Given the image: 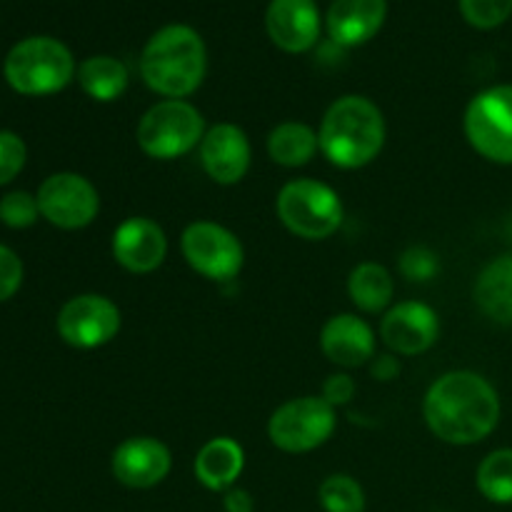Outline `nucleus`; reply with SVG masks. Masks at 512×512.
I'll return each mask as SVG.
<instances>
[{"instance_id": "1", "label": "nucleus", "mask_w": 512, "mask_h": 512, "mask_svg": "<svg viewBox=\"0 0 512 512\" xmlns=\"http://www.w3.org/2000/svg\"><path fill=\"white\" fill-rule=\"evenodd\" d=\"M425 423L450 445H475L500 423V398L493 385L470 370H453L430 385L423 403Z\"/></svg>"}, {"instance_id": "2", "label": "nucleus", "mask_w": 512, "mask_h": 512, "mask_svg": "<svg viewBox=\"0 0 512 512\" xmlns=\"http://www.w3.org/2000/svg\"><path fill=\"white\" fill-rule=\"evenodd\" d=\"M208 70V50L198 30L173 23L150 35L140 53V78L153 93L183 100L200 88Z\"/></svg>"}, {"instance_id": "3", "label": "nucleus", "mask_w": 512, "mask_h": 512, "mask_svg": "<svg viewBox=\"0 0 512 512\" xmlns=\"http://www.w3.org/2000/svg\"><path fill=\"white\" fill-rule=\"evenodd\" d=\"M320 150L333 165L345 170L373 163L385 145V118L373 100L343 95L320 123Z\"/></svg>"}, {"instance_id": "4", "label": "nucleus", "mask_w": 512, "mask_h": 512, "mask_svg": "<svg viewBox=\"0 0 512 512\" xmlns=\"http://www.w3.org/2000/svg\"><path fill=\"white\" fill-rule=\"evenodd\" d=\"M5 80L20 95H53L75 75L73 53L48 35L20 40L3 65Z\"/></svg>"}, {"instance_id": "5", "label": "nucleus", "mask_w": 512, "mask_h": 512, "mask_svg": "<svg viewBox=\"0 0 512 512\" xmlns=\"http://www.w3.org/2000/svg\"><path fill=\"white\" fill-rule=\"evenodd\" d=\"M278 218L290 233L305 240H325L343 223V203L330 185L310 178L290 180L278 193Z\"/></svg>"}, {"instance_id": "6", "label": "nucleus", "mask_w": 512, "mask_h": 512, "mask_svg": "<svg viewBox=\"0 0 512 512\" xmlns=\"http://www.w3.org/2000/svg\"><path fill=\"white\" fill-rule=\"evenodd\" d=\"M138 145L155 160H173L203 143V115L188 100H160L138 123Z\"/></svg>"}, {"instance_id": "7", "label": "nucleus", "mask_w": 512, "mask_h": 512, "mask_svg": "<svg viewBox=\"0 0 512 512\" xmlns=\"http://www.w3.org/2000/svg\"><path fill=\"white\" fill-rule=\"evenodd\" d=\"M465 135L485 160L512 165V85H493L470 100Z\"/></svg>"}, {"instance_id": "8", "label": "nucleus", "mask_w": 512, "mask_h": 512, "mask_svg": "<svg viewBox=\"0 0 512 512\" xmlns=\"http://www.w3.org/2000/svg\"><path fill=\"white\" fill-rule=\"evenodd\" d=\"M335 408L323 398H298L280 405L268 423L270 443L283 453H310L335 433Z\"/></svg>"}, {"instance_id": "9", "label": "nucleus", "mask_w": 512, "mask_h": 512, "mask_svg": "<svg viewBox=\"0 0 512 512\" xmlns=\"http://www.w3.org/2000/svg\"><path fill=\"white\" fill-rule=\"evenodd\" d=\"M185 260L208 280H233L243 268V245L228 228L208 220L190 223L180 238Z\"/></svg>"}, {"instance_id": "10", "label": "nucleus", "mask_w": 512, "mask_h": 512, "mask_svg": "<svg viewBox=\"0 0 512 512\" xmlns=\"http://www.w3.org/2000/svg\"><path fill=\"white\" fill-rule=\"evenodd\" d=\"M38 208L48 223L63 230L85 228L100 210L98 190L88 178L78 173H55L40 185Z\"/></svg>"}, {"instance_id": "11", "label": "nucleus", "mask_w": 512, "mask_h": 512, "mask_svg": "<svg viewBox=\"0 0 512 512\" xmlns=\"http://www.w3.org/2000/svg\"><path fill=\"white\" fill-rule=\"evenodd\" d=\"M120 330V310L105 295H78L58 313V333L68 345L93 350L110 343Z\"/></svg>"}, {"instance_id": "12", "label": "nucleus", "mask_w": 512, "mask_h": 512, "mask_svg": "<svg viewBox=\"0 0 512 512\" xmlns=\"http://www.w3.org/2000/svg\"><path fill=\"white\" fill-rule=\"evenodd\" d=\"M440 320L430 305L408 300L388 310L380 325V338L393 353L420 355L438 340Z\"/></svg>"}, {"instance_id": "13", "label": "nucleus", "mask_w": 512, "mask_h": 512, "mask_svg": "<svg viewBox=\"0 0 512 512\" xmlns=\"http://www.w3.org/2000/svg\"><path fill=\"white\" fill-rule=\"evenodd\" d=\"M168 255V238L150 218H128L113 233V258L128 273L145 275L160 268Z\"/></svg>"}, {"instance_id": "14", "label": "nucleus", "mask_w": 512, "mask_h": 512, "mask_svg": "<svg viewBox=\"0 0 512 512\" xmlns=\"http://www.w3.org/2000/svg\"><path fill=\"white\" fill-rule=\"evenodd\" d=\"M170 450L155 438H130L115 448L110 468L125 488L148 490L163 483L170 473Z\"/></svg>"}, {"instance_id": "15", "label": "nucleus", "mask_w": 512, "mask_h": 512, "mask_svg": "<svg viewBox=\"0 0 512 512\" xmlns=\"http://www.w3.org/2000/svg\"><path fill=\"white\" fill-rule=\"evenodd\" d=\"M200 163L208 178L218 185L240 183L250 168L248 135L233 123L213 125L200 143Z\"/></svg>"}, {"instance_id": "16", "label": "nucleus", "mask_w": 512, "mask_h": 512, "mask_svg": "<svg viewBox=\"0 0 512 512\" xmlns=\"http://www.w3.org/2000/svg\"><path fill=\"white\" fill-rule=\"evenodd\" d=\"M265 28L280 50L305 53L320 38L318 5L315 0H270Z\"/></svg>"}, {"instance_id": "17", "label": "nucleus", "mask_w": 512, "mask_h": 512, "mask_svg": "<svg viewBox=\"0 0 512 512\" xmlns=\"http://www.w3.org/2000/svg\"><path fill=\"white\" fill-rule=\"evenodd\" d=\"M320 348L340 368H360L375 358V333L358 315H335L320 333Z\"/></svg>"}, {"instance_id": "18", "label": "nucleus", "mask_w": 512, "mask_h": 512, "mask_svg": "<svg viewBox=\"0 0 512 512\" xmlns=\"http://www.w3.org/2000/svg\"><path fill=\"white\" fill-rule=\"evenodd\" d=\"M388 0H335L328 10V33L343 48L368 43L383 28Z\"/></svg>"}, {"instance_id": "19", "label": "nucleus", "mask_w": 512, "mask_h": 512, "mask_svg": "<svg viewBox=\"0 0 512 512\" xmlns=\"http://www.w3.org/2000/svg\"><path fill=\"white\" fill-rule=\"evenodd\" d=\"M245 468V453L233 438H213L195 458V478L213 493H225Z\"/></svg>"}, {"instance_id": "20", "label": "nucleus", "mask_w": 512, "mask_h": 512, "mask_svg": "<svg viewBox=\"0 0 512 512\" xmlns=\"http://www.w3.org/2000/svg\"><path fill=\"white\" fill-rule=\"evenodd\" d=\"M475 303L495 323L512 325V255L485 265L475 283Z\"/></svg>"}, {"instance_id": "21", "label": "nucleus", "mask_w": 512, "mask_h": 512, "mask_svg": "<svg viewBox=\"0 0 512 512\" xmlns=\"http://www.w3.org/2000/svg\"><path fill=\"white\" fill-rule=\"evenodd\" d=\"M78 83L98 103H113L128 88V68L113 55H93L78 65Z\"/></svg>"}, {"instance_id": "22", "label": "nucleus", "mask_w": 512, "mask_h": 512, "mask_svg": "<svg viewBox=\"0 0 512 512\" xmlns=\"http://www.w3.org/2000/svg\"><path fill=\"white\" fill-rule=\"evenodd\" d=\"M318 148V133L305 123H283L268 135L270 158L285 168H300L310 163Z\"/></svg>"}, {"instance_id": "23", "label": "nucleus", "mask_w": 512, "mask_h": 512, "mask_svg": "<svg viewBox=\"0 0 512 512\" xmlns=\"http://www.w3.org/2000/svg\"><path fill=\"white\" fill-rule=\"evenodd\" d=\"M350 300L365 313H380L390 305L395 293L393 275L378 263H363L350 273L348 280Z\"/></svg>"}, {"instance_id": "24", "label": "nucleus", "mask_w": 512, "mask_h": 512, "mask_svg": "<svg viewBox=\"0 0 512 512\" xmlns=\"http://www.w3.org/2000/svg\"><path fill=\"white\" fill-rule=\"evenodd\" d=\"M478 490L485 500L512 505V448L490 453L478 468Z\"/></svg>"}, {"instance_id": "25", "label": "nucleus", "mask_w": 512, "mask_h": 512, "mask_svg": "<svg viewBox=\"0 0 512 512\" xmlns=\"http://www.w3.org/2000/svg\"><path fill=\"white\" fill-rule=\"evenodd\" d=\"M318 500L325 512H363L365 493L360 483L350 475H330L320 483Z\"/></svg>"}, {"instance_id": "26", "label": "nucleus", "mask_w": 512, "mask_h": 512, "mask_svg": "<svg viewBox=\"0 0 512 512\" xmlns=\"http://www.w3.org/2000/svg\"><path fill=\"white\" fill-rule=\"evenodd\" d=\"M460 13L473 28L493 30L512 15V0H458Z\"/></svg>"}, {"instance_id": "27", "label": "nucleus", "mask_w": 512, "mask_h": 512, "mask_svg": "<svg viewBox=\"0 0 512 512\" xmlns=\"http://www.w3.org/2000/svg\"><path fill=\"white\" fill-rule=\"evenodd\" d=\"M38 215V198L25 193V190H15L0 200V220L8 228H30L38 220Z\"/></svg>"}, {"instance_id": "28", "label": "nucleus", "mask_w": 512, "mask_h": 512, "mask_svg": "<svg viewBox=\"0 0 512 512\" xmlns=\"http://www.w3.org/2000/svg\"><path fill=\"white\" fill-rule=\"evenodd\" d=\"M25 158H28V148L23 138L10 130H0V185H8L10 180L18 178Z\"/></svg>"}, {"instance_id": "29", "label": "nucleus", "mask_w": 512, "mask_h": 512, "mask_svg": "<svg viewBox=\"0 0 512 512\" xmlns=\"http://www.w3.org/2000/svg\"><path fill=\"white\" fill-rule=\"evenodd\" d=\"M438 255L433 250L423 248H408L400 258V273L408 280H430L435 273H438Z\"/></svg>"}, {"instance_id": "30", "label": "nucleus", "mask_w": 512, "mask_h": 512, "mask_svg": "<svg viewBox=\"0 0 512 512\" xmlns=\"http://www.w3.org/2000/svg\"><path fill=\"white\" fill-rule=\"evenodd\" d=\"M23 283V263L10 248L0 245V303L13 298Z\"/></svg>"}, {"instance_id": "31", "label": "nucleus", "mask_w": 512, "mask_h": 512, "mask_svg": "<svg viewBox=\"0 0 512 512\" xmlns=\"http://www.w3.org/2000/svg\"><path fill=\"white\" fill-rule=\"evenodd\" d=\"M355 395V383L350 375H330L323 383V400H328L330 405H345L350 403V398Z\"/></svg>"}, {"instance_id": "32", "label": "nucleus", "mask_w": 512, "mask_h": 512, "mask_svg": "<svg viewBox=\"0 0 512 512\" xmlns=\"http://www.w3.org/2000/svg\"><path fill=\"white\" fill-rule=\"evenodd\" d=\"M223 508H225V512H255V500L248 490L230 488V490H225Z\"/></svg>"}, {"instance_id": "33", "label": "nucleus", "mask_w": 512, "mask_h": 512, "mask_svg": "<svg viewBox=\"0 0 512 512\" xmlns=\"http://www.w3.org/2000/svg\"><path fill=\"white\" fill-rule=\"evenodd\" d=\"M400 363L393 358V355H378L373 363V375L378 380H393L398 378Z\"/></svg>"}]
</instances>
